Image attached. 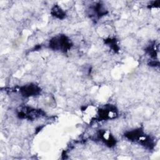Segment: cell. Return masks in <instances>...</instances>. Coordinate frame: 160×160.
Masks as SVG:
<instances>
[{
  "label": "cell",
  "mask_w": 160,
  "mask_h": 160,
  "mask_svg": "<svg viewBox=\"0 0 160 160\" xmlns=\"http://www.w3.org/2000/svg\"><path fill=\"white\" fill-rule=\"evenodd\" d=\"M124 136L130 141L139 142L149 149L151 148L154 145L153 140L149 136H146L140 128L126 132L124 134Z\"/></svg>",
  "instance_id": "obj_1"
},
{
  "label": "cell",
  "mask_w": 160,
  "mask_h": 160,
  "mask_svg": "<svg viewBox=\"0 0 160 160\" xmlns=\"http://www.w3.org/2000/svg\"><path fill=\"white\" fill-rule=\"evenodd\" d=\"M71 40L64 34H59L52 38L49 42V47L55 51H68L72 47Z\"/></svg>",
  "instance_id": "obj_2"
},
{
  "label": "cell",
  "mask_w": 160,
  "mask_h": 160,
  "mask_svg": "<svg viewBox=\"0 0 160 160\" xmlns=\"http://www.w3.org/2000/svg\"><path fill=\"white\" fill-rule=\"evenodd\" d=\"M44 115V112L41 109H36L28 106H21L18 110V116L21 119L33 120Z\"/></svg>",
  "instance_id": "obj_3"
},
{
  "label": "cell",
  "mask_w": 160,
  "mask_h": 160,
  "mask_svg": "<svg viewBox=\"0 0 160 160\" xmlns=\"http://www.w3.org/2000/svg\"><path fill=\"white\" fill-rule=\"evenodd\" d=\"M99 119L100 121L106 120L111 118H114L117 115V110L113 106H106L104 108L99 109L98 112Z\"/></svg>",
  "instance_id": "obj_4"
},
{
  "label": "cell",
  "mask_w": 160,
  "mask_h": 160,
  "mask_svg": "<svg viewBox=\"0 0 160 160\" xmlns=\"http://www.w3.org/2000/svg\"><path fill=\"white\" fill-rule=\"evenodd\" d=\"M19 92L24 97L37 96L41 92V88L35 84L25 85L20 88Z\"/></svg>",
  "instance_id": "obj_5"
},
{
  "label": "cell",
  "mask_w": 160,
  "mask_h": 160,
  "mask_svg": "<svg viewBox=\"0 0 160 160\" xmlns=\"http://www.w3.org/2000/svg\"><path fill=\"white\" fill-rule=\"evenodd\" d=\"M51 13L53 16L60 19H64L66 16L65 12L58 5H55L52 8Z\"/></svg>",
  "instance_id": "obj_6"
},
{
  "label": "cell",
  "mask_w": 160,
  "mask_h": 160,
  "mask_svg": "<svg viewBox=\"0 0 160 160\" xmlns=\"http://www.w3.org/2000/svg\"><path fill=\"white\" fill-rule=\"evenodd\" d=\"M94 10L96 12L98 18H99L103 15H105L108 12V11L103 8L102 5L100 3L96 4V6L94 7Z\"/></svg>",
  "instance_id": "obj_7"
},
{
  "label": "cell",
  "mask_w": 160,
  "mask_h": 160,
  "mask_svg": "<svg viewBox=\"0 0 160 160\" xmlns=\"http://www.w3.org/2000/svg\"><path fill=\"white\" fill-rule=\"evenodd\" d=\"M105 43L109 44L111 48L114 51H118L119 50V48L117 45V43H116V40L115 39H106L104 41Z\"/></svg>",
  "instance_id": "obj_8"
}]
</instances>
